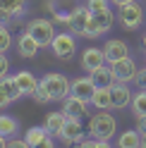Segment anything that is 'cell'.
Wrapping results in <instances>:
<instances>
[{
  "label": "cell",
  "mask_w": 146,
  "mask_h": 148,
  "mask_svg": "<svg viewBox=\"0 0 146 148\" xmlns=\"http://www.w3.org/2000/svg\"><path fill=\"white\" fill-rule=\"evenodd\" d=\"M60 138L65 143H79L84 138V127H81V119L79 117H67V124L62 129Z\"/></svg>",
  "instance_id": "obj_13"
},
{
  "label": "cell",
  "mask_w": 146,
  "mask_h": 148,
  "mask_svg": "<svg viewBox=\"0 0 146 148\" xmlns=\"http://www.w3.org/2000/svg\"><path fill=\"white\" fill-rule=\"evenodd\" d=\"M91 105L98 110H110L113 108V98H110V88H96L94 98H91Z\"/></svg>",
  "instance_id": "obj_22"
},
{
  "label": "cell",
  "mask_w": 146,
  "mask_h": 148,
  "mask_svg": "<svg viewBox=\"0 0 146 148\" xmlns=\"http://www.w3.org/2000/svg\"><path fill=\"white\" fill-rule=\"evenodd\" d=\"M26 31H29L36 41H39L41 48H45V45H50L53 38H55V26H53L50 19H43V17H39V19H31L29 24H26Z\"/></svg>",
  "instance_id": "obj_6"
},
{
  "label": "cell",
  "mask_w": 146,
  "mask_h": 148,
  "mask_svg": "<svg viewBox=\"0 0 146 148\" xmlns=\"http://www.w3.org/2000/svg\"><path fill=\"white\" fill-rule=\"evenodd\" d=\"M10 77V60H7L5 53H0V79Z\"/></svg>",
  "instance_id": "obj_28"
},
{
  "label": "cell",
  "mask_w": 146,
  "mask_h": 148,
  "mask_svg": "<svg viewBox=\"0 0 146 148\" xmlns=\"http://www.w3.org/2000/svg\"><path fill=\"white\" fill-rule=\"evenodd\" d=\"M117 132V119L108 112V110H98V112L91 117V124H89V134L94 138H105V141H110Z\"/></svg>",
  "instance_id": "obj_2"
},
{
  "label": "cell",
  "mask_w": 146,
  "mask_h": 148,
  "mask_svg": "<svg viewBox=\"0 0 146 148\" xmlns=\"http://www.w3.org/2000/svg\"><path fill=\"white\" fill-rule=\"evenodd\" d=\"M110 98H113V108H115V110H122V108H127V105H132L134 93H132V88L127 86V84L115 81V84L110 86Z\"/></svg>",
  "instance_id": "obj_11"
},
{
  "label": "cell",
  "mask_w": 146,
  "mask_h": 148,
  "mask_svg": "<svg viewBox=\"0 0 146 148\" xmlns=\"http://www.w3.org/2000/svg\"><path fill=\"white\" fill-rule=\"evenodd\" d=\"M94 93H96V84L91 81V77H77V79H72L70 96H74V98H79V100H86V103H91Z\"/></svg>",
  "instance_id": "obj_9"
},
{
  "label": "cell",
  "mask_w": 146,
  "mask_h": 148,
  "mask_svg": "<svg viewBox=\"0 0 146 148\" xmlns=\"http://www.w3.org/2000/svg\"><path fill=\"white\" fill-rule=\"evenodd\" d=\"M110 3H113L115 7H122V5H127V3H132V0H110Z\"/></svg>",
  "instance_id": "obj_36"
},
{
  "label": "cell",
  "mask_w": 146,
  "mask_h": 148,
  "mask_svg": "<svg viewBox=\"0 0 146 148\" xmlns=\"http://www.w3.org/2000/svg\"><path fill=\"white\" fill-rule=\"evenodd\" d=\"M89 19H91V10H89L86 5H77L74 10L70 12V19H67V31H70V34H74V36H86Z\"/></svg>",
  "instance_id": "obj_7"
},
{
  "label": "cell",
  "mask_w": 146,
  "mask_h": 148,
  "mask_svg": "<svg viewBox=\"0 0 146 148\" xmlns=\"http://www.w3.org/2000/svg\"><path fill=\"white\" fill-rule=\"evenodd\" d=\"M117 148H141V132L139 129H127L117 136Z\"/></svg>",
  "instance_id": "obj_20"
},
{
  "label": "cell",
  "mask_w": 146,
  "mask_h": 148,
  "mask_svg": "<svg viewBox=\"0 0 146 148\" xmlns=\"http://www.w3.org/2000/svg\"><path fill=\"white\" fill-rule=\"evenodd\" d=\"M10 19H12L10 14H5L3 10H0V24H7V22H10Z\"/></svg>",
  "instance_id": "obj_35"
},
{
  "label": "cell",
  "mask_w": 146,
  "mask_h": 148,
  "mask_svg": "<svg viewBox=\"0 0 146 148\" xmlns=\"http://www.w3.org/2000/svg\"><path fill=\"white\" fill-rule=\"evenodd\" d=\"M141 48L146 50V34H144V38H141Z\"/></svg>",
  "instance_id": "obj_38"
},
{
  "label": "cell",
  "mask_w": 146,
  "mask_h": 148,
  "mask_svg": "<svg viewBox=\"0 0 146 148\" xmlns=\"http://www.w3.org/2000/svg\"><path fill=\"white\" fill-rule=\"evenodd\" d=\"M141 148H146V134L141 136Z\"/></svg>",
  "instance_id": "obj_39"
},
{
  "label": "cell",
  "mask_w": 146,
  "mask_h": 148,
  "mask_svg": "<svg viewBox=\"0 0 146 148\" xmlns=\"http://www.w3.org/2000/svg\"><path fill=\"white\" fill-rule=\"evenodd\" d=\"M31 148H55V141H53V136H45L41 143H36V146H31Z\"/></svg>",
  "instance_id": "obj_31"
},
{
  "label": "cell",
  "mask_w": 146,
  "mask_h": 148,
  "mask_svg": "<svg viewBox=\"0 0 146 148\" xmlns=\"http://www.w3.org/2000/svg\"><path fill=\"white\" fill-rule=\"evenodd\" d=\"M65 124H67V115H65V110H60V112H48V115H45V119H43V127L48 129V134H50L53 138H60V134H62V129H65Z\"/></svg>",
  "instance_id": "obj_14"
},
{
  "label": "cell",
  "mask_w": 146,
  "mask_h": 148,
  "mask_svg": "<svg viewBox=\"0 0 146 148\" xmlns=\"http://www.w3.org/2000/svg\"><path fill=\"white\" fill-rule=\"evenodd\" d=\"M39 50H41V45H39V41H36L29 31H24L19 38H17V53H19L22 58H36Z\"/></svg>",
  "instance_id": "obj_16"
},
{
  "label": "cell",
  "mask_w": 146,
  "mask_h": 148,
  "mask_svg": "<svg viewBox=\"0 0 146 148\" xmlns=\"http://www.w3.org/2000/svg\"><path fill=\"white\" fill-rule=\"evenodd\" d=\"M7 148H31V146L26 143L24 138H10V141H7Z\"/></svg>",
  "instance_id": "obj_30"
},
{
  "label": "cell",
  "mask_w": 146,
  "mask_h": 148,
  "mask_svg": "<svg viewBox=\"0 0 146 148\" xmlns=\"http://www.w3.org/2000/svg\"><path fill=\"white\" fill-rule=\"evenodd\" d=\"M77 148H96V138L91 136V138H81V141L77 143Z\"/></svg>",
  "instance_id": "obj_32"
},
{
  "label": "cell",
  "mask_w": 146,
  "mask_h": 148,
  "mask_svg": "<svg viewBox=\"0 0 146 148\" xmlns=\"http://www.w3.org/2000/svg\"><path fill=\"white\" fill-rule=\"evenodd\" d=\"M50 50L60 60H72L74 53H77V36L70 34V31L55 34V38H53V43H50Z\"/></svg>",
  "instance_id": "obj_5"
},
{
  "label": "cell",
  "mask_w": 146,
  "mask_h": 148,
  "mask_svg": "<svg viewBox=\"0 0 146 148\" xmlns=\"http://www.w3.org/2000/svg\"><path fill=\"white\" fill-rule=\"evenodd\" d=\"M45 136H50V134H48V129H45V127L41 124V127H31V129H26L24 141L29 143V146H36V143H41Z\"/></svg>",
  "instance_id": "obj_25"
},
{
  "label": "cell",
  "mask_w": 146,
  "mask_h": 148,
  "mask_svg": "<svg viewBox=\"0 0 146 148\" xmlns=\"http://www.w3.org/2000/svg\"><path fill=\"white\" fill-rule=\"evenodd\" d=\"M144 7L136 3V0H132V3H127L122 7H117V22H120L122 29L127 31H134V29H139V26L144 24Z\"/></svg>",
  "instance_id": "obj_4"
},
{
  "label": "cell",
  "mask_w": 146,
  "mask_h": 148,
  "mask_svg": "<svg viewBox=\"0 0 146 148\" xmlns=\"http://www.w3.org/2000/svg\"><path fill=\"white\" fill-rule=\"evenodd\" d=\"M62 110H65L67 117H84L86 115V100H79L74 96H67L65 100H62Z\"/></svg>",
  "instance_id": "obj_19"
},
{
  "label": "cell",
  "mask_w": 146,
  "mask_h": 148,
  "mask_svg": "<svg viewBox=\"0 0 146 148\" xmlns=\"http://www.w3.org/2000/svg\"><path fill=\"white\" fill-rule=\"evenodd\" d=\"M86 7L91 12H101V10H108V7H110V0H86Z\"/></svg>",
  "instance_id": "obj_27"
},
{
  "label": "cell",
  "mask_w": 146,
  "mask_h": 148,
  "mask_svg": "<svg viewBox=\"0 0 146 148\" xmlns=\"http://www.w3.org/2000/svg\"><path fill=\"white\" fill-rule=\"evenodd\" d=\"M115 24V14L113 10H101V12H91V19H89V29H86V36L84 38H101L108 31L113 29Z\"/></svg>",
  "instance_id": "obj_3"
},
{
  "label": "cell",
  "mask_w": 146,
  "mask_h": 148,
  "mask_svg": "<svg viewBox=\"0 0 146 148\" xmlns=\"http://www.w3.org/2000/svg\"><path fill=\"white\" fill-rule=\"evenodd\" d=\"M144 67H146V64H144Z\"/></svg>",
  "instance_id": "obj_40"
},
{
  "label": "cell",
  "mask_w": 146,
  "mask_h": 148,
  "mask_svg": "<svg viewBox=\"0 0 146 148\" xmlns=\"http://www.w3.org/2000/svg\"><path fill=\"white\" fill-rule=\"evenodd\" d=\"M96 148H113V146H110V141H105V138H101V141L96 138Z\"/></svg>",
  "instance_id": "obj_34"
},
{
  "label": "cell",
  "mask_w": 146,
  "mask_h": 148,
  "mask_svg": "<svg viewBox=\"0 0 146 148\" xmlns=\"http://www.w3.org/2000/svg\"><path fill=\"white\" fill-rule=\"evenodd\" d=\"M134 84L139 86V88H146V67L136 72V77H134Z\"/></svg>",
  "instance_id": "obj_29"
},
{
  "label": "cell",
  "mask_w": 146,
  "mask_h": 148,
  "mask_svg": "<svg viewBox=\"0 0 146 148\" xmlns=\"http://www.w3.org/2000/svg\"><path fill=\"white\" fill-rule=\"evenodd\" d=\"M14 81H17V86L22 88L24 96H34L36 88H39V81H41V79H36L31 72H17V74H14Z\"/></svg>",
  "instance_id": "obj_18"
},
{
  "label": "cell",
  "mask_w": 146,
  "mask_h": 148,
  "mask_svg": "<svg viewBox=\"0 0 146 148\" xmlns=\"http://www.w3.org/2000/svg\"><path fill=\"white\" fill-rule=\"evenodd\" d=\"M7 141H10V138H5L3 134H0V148H7Z\"/></svg>",
  "instance_id": "obj_37"
},
{
  "label": "cell",
  "mask_w": 146,
  "mask_h": 148,
  "mask_svg": "<svg viewBox=\"0 0 146 148\" xmlns=\"http://www.w3.org/2000/svg\"><path fill=\"white\" fill-rule=\"evenodd\" d=\"M17 132H19V124L12 115H0V134L5 138H14Z\"/></svg>",
  "instance_id": "obj_23"
},
{
  "label": "cell",
  "mask_w": 146,
  "mask_h": 148,
  "mask_svg": "<svg viewBox=\"0 0 146 148\" xmlns=\"http://www.w3.org/2000/svg\"><path fill=\"white\" fill-rule=\"evenodd\" d=\"M39 86L45 91L48 100H65V98L70 96L72 81H67V77H65V74H60V72H48V74L39 81Z\"/></svg>",
  "instance_id": "obj_1"
},
{
  "label": "cell",
  "mask_w": 146,
  "mask_h": 148,
  "mask_svg": "<svg viewBox=\"0 0 146 148\" xmlns=\"http://www.w3.org/2000/svg\"><path fill=\"white\" fill-rule=\"evenodd\" d=\"M103 53H105L108 64H113V62L122 60V58H129V45H127L125 41H120V38H110V41H105Z\"/></svg>",
  "instance_id": "obj_12"
},
{
  "label": "cell",
  "mask_w": 146,
  "mask_h": 148,
  "mask_svg": "<svg viewBox=\"0 0 146 148\" xmlns=\"http://www.w3.org/2000/svg\"><path fill=\"white\" fill-rule=\"evenodd\" d=\"M132 112H134V117L139 119V117H146V88H139L134 93V98H132Z\"/></svg>",
  "instance_id": "obj_24"
},
{
  "label": "cell",
  "mask_w": 146,
  "mask_h": 148,
  "mask_svg": "<svg viewBox=\"0 0 146 148\" xmlns=\"http://www.w3.org/2000/svg\"><path fill=\"white\" fill-rule=\"evenodd\" d=\"M136 129L141 132V136L146 134V117H139V124H136Z\"/></svg>",
  "instance_id": "obj_33"
},
{
  "label": "cell",
  "mask_w": 146,
  "mask_h": 148,
  "mask_svg": "<svg viewBox=\"0 0 146 148\" xmlns=\"http://www.w3.org/2000/svg\"><path fill=\"white\" fill-rule=\"evenodd\" d=\"M12 45V34L5 24H0V53H7Z\"/></svg>",
  "instance_id": "obj_26"
},
{
  "label": "cell",
  "mask_w": 146,
  "mask_h": 148,
  "mask_svg": "<svg viewBox=\"0 0 146 148\" xmlns=\"http://www.w3.org/2000/svg\"><path fill=\"white\" fill-rule=\"evenodd\" d=\"M91 81L96 84V88H110L115 84V74H113V67H96L94 72H89Z\"/></svg>",
  "instance_id": "obj_17"
},
{
  "label": "cell",
  "mask_w": 146,
  "mask_h": 148,
  "mask_svg": "<svg viewBox=\"0 0 146 148\" xmlns=\"http://www.w3.org/2000/svg\"><path fill=\"white\" fill-rule=\"evenodd\" d=\"M0 10L5 14H10L12 19L14 17H22L26 10V0H0Z\"/></svg>",
  "instance_id": "obj_21"
},
{
  "label": "cell",
  "mask_w": 146,
  "mask_h": 148,
  "mask_svg": "<svg viewBox=\"0 0 146 148\" xmlns=\"http://www.w3.org/2000/svg\"><path fill=\"white\" fill-rule=\"evenodd\" d=\"M113 67V74H115V81H122V84H129V81H134L136 72H139V67H136V62L132 58H122L110 64Z\"/></svg>",
  "instance_id": "obj_8"
},
{
  "label": "cell",
  "mask_w": 146,
  "mask_h": 148,
  "mask_svg": "<svg viewBox=\"0 0 146 148\" xmlns=\"http://www.w3.org/2000/svg\"><path fill=\"white\" fill-rule=\"evenodd\" d=\"M22 96H24V93H22V88L17 86L14 77H5V79H0V108L10 105V103H14V100H19Z\"/></svg>",
  "instance_id": "obj_10"
},
{
  "label": "cell",
  "mask_w": 146,
  "mask_h": 148,
  "mask_svg": "<svg viewBox=\"0 0 146 148\" xmlns=\"http://www.w3.org/2000/svg\"><path fill=\"white\" fill-rule=\"evenodd\" d=\"M108 60H105V53L103 48H86L84 55H81V67L86 72H94L96 67H103Z\"/></svg>",
  "instance_id": "obj_15"
}]
</instances>
